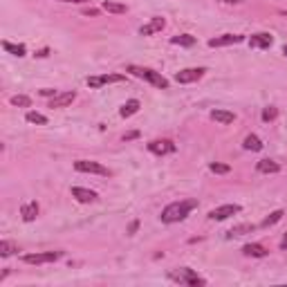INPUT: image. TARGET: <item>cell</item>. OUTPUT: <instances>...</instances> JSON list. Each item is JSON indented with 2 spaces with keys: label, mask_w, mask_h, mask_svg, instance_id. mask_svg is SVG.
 I'll return each mask as SVG.
<instances>
[{
  "label": "cell",
  "mask_w": 287,
  "mask_h": 287,
  "mask_svg": "<svg viewBox=\"0 0 287 287\" xmlns=\"http://www.w3.org/2000/svg\"><path fill=\"white\" fill-rule=\"evenodd\" d=\"M126 81L123 74H101V76H88V85L90 88H101V85H108V83H121Z\"/></svg>",
  "instance_id": "cell-7"
},
{
  "label": "cell",
  "mask_w": 287,
  "mask_h": 287,
  "mask_svg": "<svg viewBox=\"0 0 287 287\" xmlns=\"http://www.w3.org/2000/svg\"><path fill=\"white\" fill-rule=\"evenodd\" d=\"M25 119H27L30 123H38V126H45V123H47L45 115H41V112H34V110L27 112V115H25Z\"/></svg>",
  "instance_id": "cell-25"
},
{
  "label": "cell",
  "mask_w": 287,
  "mask_h": 287,
  "mask_svg": "<svg viewBox=\"0 0 287 287\" xmlns=\"http://www.w3.org/2000/svg\"><path fill=\"white\" fill-rule=\"evenodd\" d=\"M2 47H5V52L14 54V56H25V45H16V43L5 41L2 43Z\"/></svg>",
  "instance_id": "cell-24"
},
{
  "label": "cell",
  "mask_w": 287,
  "mask_h": 287,
  "mask_svg": "<svg viewBox=\"0 0 287 287\" xmlns=\"http://www.w3.org/2000/svg\"><path fill=\"white\" fill-rule=\"evenodd\" d=\"M61 2H88V0H61Z\"/></svg>",
  "instance_id": "cell-36"
},
{
  "label": "cell",
  "mask_w": 287,
  "mask_h": 287,
  "mask_svg": "<svg viewBox=\"0 0 287 287\" xmlns=\"http://www.w3.org/2000/svg\"><path fill=\"white\" fill-rule=\"evenodd\" d=\"M283 52H285V54H287V45H285V47H283Z\"/></svg>",
  "instance_id": "cell-38"
},
{
  "label": "cell",
  "mask_w": 287,
  "mask_h": 287,
  "mask_svg": "<svg viewBox=\"0 0 287 287\" xmlns=\"http://www.w3.org/2000/svg\"><path fill=\"white\" fill-rule=\"evenodd\" d=\"M148 151L155 155H169V152H175V144L170 139H155L148 144Z\"/></svg>",
  "instance_id": "cell-11"
},
{
  "label": "cell",
  "mask_w": 287,
  "mask_h": 287,
  "mask_svg": "<svg viewBox=\"0 0 287 287\" xmlns=\"http://www.w3.org/2000/svg\"><path fill=\"white\" fill-rule=\"evenodd\" d=\"M137 229H139V222H137V220H135V222H130V227H128V234L133 236V234H135V231H137Z\"/></svg>",
  "instance_id": "cell-33"
},
{
  "label": "cell",
  "mask_w": 287,
  "mask_h": 287,
  "mask_svg": "<svg viewBox=\"0 0 287 287\" xmlns=\"http://www.w3.org/2000/svg\"><path fill=\"white\" fill-rule=\"evenodd\" d=\"M74 169L79 170V173H94V175H110V170H108L103 164H99V162H90V159H79V162H74Z\"/></svg>",
  "instance_id": "cell-5"
},
{
  "label": "cell",
  "mask_w": 287,
  "mask_h": 287,
  "mask_svg": "<svg viewBox=\"0 0 287 287\" xmlns=\"http://www.w3.org/2000/svg\"><path fill=\"white\" fill-rule=\"evenodd\" d=\"M74 99H76L74 90H72V92H59L56 97H52V101H50V108H65V106H70Z\"/></svg>",
  "instance_id": "cell-13"
},
{
  "label": "cell",
  "mask_w": 287,
  "mask_h": 287,
  "mask_svg": "<svg viewBox=\"0 0 287 287\" xmlns=\"http://www.w3.org/2000/svg\"><path fill=\"white\" fill-rule=\"evenodd\" d=\"M209 169H211V173H229V170H231L227 164H218V162H213Z\"/></svg>",
  "instance_id": "cell-29"
},
{
  "label": "cell",
  "mask_w": 287,
  "mask_h": 287,
  "mask_svg": "<svg viewBox=\"0 0 287 287\" xmlns=\"http://www.w3.org/2000/svg\"><path fill=\"white\" fill-rule=\"evenodd\" d=\"M204 68H186V70H180L175 74V81L177 83H193L198 81V79H202L204 76Z\"/></svg>",
  "instance_id": "cell-6"
},
{
  "label": "cell",
  "mask_w": 287,
  "mask_h": 287,
  "mask_svg": "<svg viewBox=\"0 0 287 287\" xmlns=\"http://www.w3.org/2000/svg\"><path fill=\"white\" fill-rule=\"evenodd\" d=\"M276 115H278V110H276V108H265V110H263V119H265V121H271V119H276Z\"/></svg>",
  "instance_id": "cell-30"
},
{
  "label": "cell",
  "mask_w": 287,
  "mask_h": 287,
  "mask_svg": "<svg viewBox=\"0 0 287 287\" xmlns=\"http://www.w3.org/2000/svg\"><path fill=\"white\" fill-rule=\"evenodd\" d=\"M245 36L242 34H222V36H216L209 41V47H227V45H236V43H242Z\"/></svg>",
  "instance_id": "cell-10"
},
{
  "label": "cell",
  "mask_w": 287,
  "mask_h": 287,
  "mask_svg": "<svg viewBox=\"0 0 287 287\" xmlns=\"http://www.w3.org/2000/svg\"><path fill=\"white\" fill-rule=\"evenodd\" d=\"M170 43H173V45H182V47H191V45H195V36H191V34L173 36V38H170Z\"/></svg>",
  "instance_id": "cell-21"
},
{
  "label": "cell",
  "mask_w": 287,
  "mask_h": 287,
  "mask_svg": "<svg viewBox=\"0 0 287 287\" xmlns=\"http://www.w3.org/2000/svg\"><path fill=\"white\" fill-rule=\"evenodd\" d=\"M139 106H141V103L137 99H130V101H126V103L121 106L119 115H121V117H133L135 112H139Z\"/></svg>",
  "instance_id": "cell-18"
},
{
  "label": "cell",
  "mask_w": 287,
  "mask_h": 287,
  "mask_svg": "<svg viewBox=\"0 0 287 287\" xmlns=\"http://www.w3.org/2000/svg\"><path fill=\"white\" fill-rule=\"evenodd\" d=\"M12 106L30 108L32 106V99H30V97H25V94H16V97H12Z\"/></svg>",
  "instance_id": "cell-28"
},
{
  "label": "cell",
  "mask_w": 287,
  "mask_h": 287,
  "mask_svg": "<svg viewBox=\"0 0 287 287\" xmlns=\"http://www.w3.org/2000/svg\"><path fill=\"white\" fill-rule=\"evenodd\" d=\"M256 169L260 170V173H278L281 166H278V162H274V159H260L256 164Z\"/></svg>",
  "instance_id": "cell-19"
},
{
  "label": "cell",
  "mask_w": 287,
  "mask_h": 287,
  "mask_svg": "<svg viewBox=\"0 0 287 287\" xmlns=\"http://www.w3.org/2000/svg\"><path fill=\"white\" fill-rule=\"evenodd\" d=\"M137 137H139V133H135V130H133V133H128V135H123V141H130V139H137Z\"/></svg>",
  "instance_id": "cell-32"
},
{
  "label": "cell",
  "mask_w": 287,
  "mask_h": 287,
  "mask_svg": "<svg viewBox=\"0 0 287 287\" xmlns=\"http://www.w3.org/2000/svg\"><path fill=\"white\" fill-rule=\"evenodd\" d=\"M166 27V20L162 16H155V18H151L146 25H141L139 27V34L141 36H152V34H157V32H162Z\"/></svg>",
  "instance_id": "cell-9"
},
{
  "label": "cell",
  "mask_w": 287,
  "mask_h": 287,
  "mask_svg": "<svg viewBox=\"0 0 287 287\" xmlns=\"http://www.w3.org/2000/svg\"><path fill=\"white\" fill-rule=\"evenodd\" d=\"M236 213H240V204H222V206H216L209 218L211 220H227V218L236 216Z\"/></svg>",
  "instance_id": "cell-8"
},
{
  "label": "cell",
  "mask_w": 287,
  "mask_h": 287,
  "mask_svg": "<svg viewBox=\"0 0 287 287\" xmlns=\"http://www.w3.org/2000/svg\"><path fill=\"white\" fill-rule=\"evenodd\" d=\"M195 206H198V200H182V202H173V204H169L164 211H162V222H166V224L182 222V220H186V216L193 211Z\"/></svg>",
  "instance_id": "cell-1"
},
{
  "label": "cell",
  "mask_w": 287,
  "mask_h": 287,
  "mask_svg": "<svg viewBox=\"0 0 287 287\" xmlns=\"http://www.w3.org/2000/svg\"><path fill=\"white\" fill-rule=\"evenodd\" d=\"M83 14H85V16H97L99 9H83Z\"/></svg>",
  "instance_id": "cell-34"
},
{
  "label": "cell",
  "mask_w": 287,
  "mask_h": 287,
  "mask_svg": "<svg viewBox=\"0 0 287 287\" xmlns=\"http://www.w3.org/2000/svg\"><path fill=\"white\" fill-rule=\"evenodd\" d=\"M271 43H274V38H271V34H265V32H260V34H253L252 38H249V45L252 47H270Z\"/></svg>",
  "instance_id": "cell-14"
},
{
  "label": "cell",
  "mask_w": 287,
  "mask_h": 287,
  "mask_svg": "<svg viewBox=\"0 0 287 287\" xmlns=\"http://www.w3.org/2000/svg\"><path fill=\"white\" fill-rule=\"evenodd\" d=\"M222 2H227V5H236L238 0H222Z\"/></svg>",
  "instance_id": "cell-37"
},
{
  "label": "cell",
  "mask_w": 287,
  "mask_h": 287,
  "mask_svg": "<svg viewBox=\"0 0 287 287\" xmlns=\"http://www.w3.org/2000/svg\"><path fill=\"white\" fill-rule=\"evenodd\" d=\"M253 229H256V224H238V227H234L231 231H229V238H236V236H245V234H252Z\"/></svg>",
  "instance_id": "cell-22"
},
{
  "label": "cell",
  "mask_w": 287,
  "mask_h": 287,
  "mask_svg": "<svg viewBox=\"0 0 287 287\" xmlns=\"http://www.w3.org/2000/svg\"><path fill=\"white\" fill-rule=\"evenodd\" d=\"M242 253H245V256H252V258H263V256H267V249H265L263 245H258V242H252V245L242 247Z\"/></svg>",
  "instance_id": "cell-16"
},
{
  "label": "cell",
  "mask_w": 287,
  "mask_h": 287,
  "mask_svg": "<svg viewBox=\"0 0 287 287\" xmlns=\"http://www.w3.org/2000/svg\"><path fill=\"white\" fill-rule=\"evenodd\" d=\"M170 278L177 283H182V285H191V287H198V285H206V281L202 278V276H198L193 270H188V267H182V270L173 271L170 274Z\"/></svg>",
  "instance_id": "cell-3"
},
{
  "label": "cell",
  "mask_w": 287,
  "mask_h": 287,
  "mask_svg": "<svg viewBox=\"0 0 287 287\" xmlns=\"http://www.w3.org/2000/svg\"><path fill=\"white\" fill-rule=\"evenodd\" d=\"M41 94H43V97H56L59 92H56V90H52V88H45V90H41Z\"/></svg>",
  "instance_id": "cell-31"
},
{
  "label": "cell",
  "mask_w": 287,
  "mask_h": 287,
  "mask_svg": "<svg viewBox=\"0 0 287 287\" xmlns=\"http://www.w3.org/2000/svg\"><path fill=\"white\" fill-rule=\"evenodd\" d=\"M63 258V252H38V253H27L23 256V260L27 265H45V263H54Z\"/></svg>",
  "instance_id": "cell-4"
},
{
  "label": "cell",
  "mask_w": 287,
  "mask_h": 287,
  "mask_svg": "<svg viewBox=\"0 0 287 287\" xmlns=\"http://www.w3.org/2000/svg\"><path fill=\"white\" fill-rule=\"evenodd\" d=\"M72 198H76L79 202H83V204H90V202H97V198H99V195L94 193V191H90V188L72 186Z\"/></svg>",
  "instance_id": "cell-12"
},
{
  "label": "cell",
  "mask_w": 287,
  "mask_h": 287,
  "mask_svg": "<svg viewBox=\"0 0 287 287\" xmlns=\"http://www.w3.org/2000/svg\"><path fill=\"white\" fill-rule=\"evenodd\" d=\"M20 216H23L25 222L36 220V216H38V204H36V202H25V204L20 206Z\"/></svg>",
  "instance_id": "cell-15"
},
{
  "label": "cell",
  "mask_w": 287,
  "mask_h": 287,
  "mask_svg": "<svg viewBox=\"0 0 287 287\" xmlns=\"http://www.w3.org/2000/svg\"><path fill=\"white\" fill-rule=\"evenodd\" d=\"M283 14H285V16H287V12H283Z\"/></svg>",
  "instance_id": "cell-39"
},
{
  "label": "cell",
  "mask_w": 287,
  "mask_h": 287,
  "mask_svg": "<svg viewBox=\"0 0 287 287\" xmlns=\"http://www.w3.org/2000/svg\"><path fill=\"white\" fill-rule=\"evenodd\" d=\"M101 9L108 14H126L128 12V7L121 5V2H112V0H106L103 5H101Z\"/></svg>",
  "instance_id": "cell-20"
},
{
  "label": "cell",
  "mask_w": 287,
  "mask_h": 287,
  "mask_svg": "<svg viewBox=\"0 0 287 287\" xmlns=\"http://www.w3.org/2000/svg\"><path fill=\"white\" fill-rule=\"evenodd\" d=\"M242 146H245V151H260V148H263V141L258 139L256 135H247Z\"/></svg>",
  "instance_id": "cell-23"
},
{
  "label": "cell",
  "mask_w": 287,
  "mask_h": 287,
  "mask_svg": "<svg viewBox=\"0 0 287 287\" xmlns=\"http://www.w3.org/2000/svg\"><path fill=\"white\" fill-rule=\"evenodd\" d=\"M14 252H18V245H14V242H9V240H2V242H0V256H2V258L12 256Z\"/></svg>",
  "instance_id": "cell-26"
},
{
  "label": "cell",
  "mask_w": 287,
  "mask_h": 287,
  "mask_svg": "<svg viewBox=\"0 0 287 287\" xmlns=\"http://www.w3.org/2000/svg\"><path fill=\"white\" fill-rule=\"evenodd\" d=\"M281 249H287V234L283 236V240H281Z\"/></svg>",
  "instance_id": "cell-35"
},
{
  "label": "cell",
  "mask_w": 287,
  "mask_h": 287,
  "mask_svg": "<svg viewBox=\"0 0 287 287\" xmlns=\"http://www.w3.org/2000/svg\"><path fill=\"white\" fill-rule=\"evenodd\" d=\"M283 216H285V211H281V209H278V211H274V213H270V216L263 220V227H271V224L281 222V218H283Z\"/></svg>",
  "instance_id": "cell-27"
},
{
  "label": "cell",
  "mask_w": 287,
  "mask_h": 287,
  "mask_svg": "<svg viewBox=\"0 0 287 287\" xmlns=\"http://www.w3.org/2000/svg\"><path fill=\"white\" fill-rule=\"evenodd\" d=\"M126 72H130V74H135L137 79H144V81H148L151 85H155V88H162L166 90L169 88V81H166L164 76L159 74V72L151 70V68H139V65H128L126 68Z\"/></svg>",
  "instance_id": "cell-2"
},
{
  "label": "cell",
  "mask_w": 287,
  "mask_h": 287,
  "mask_svg": "<svg viewBox=\"0 0 287 287\" xmlns=\"http://www.w3.org/2000/svg\"><path fill=\"white\" fill-rule=\"evenodd\" d=\"M211 119L213 121H218V123H234V119H236V115L234 112H229V110H213L211 112Z\"/></svg>",
  "instance_id": "cell-17"
}]
</instances>
